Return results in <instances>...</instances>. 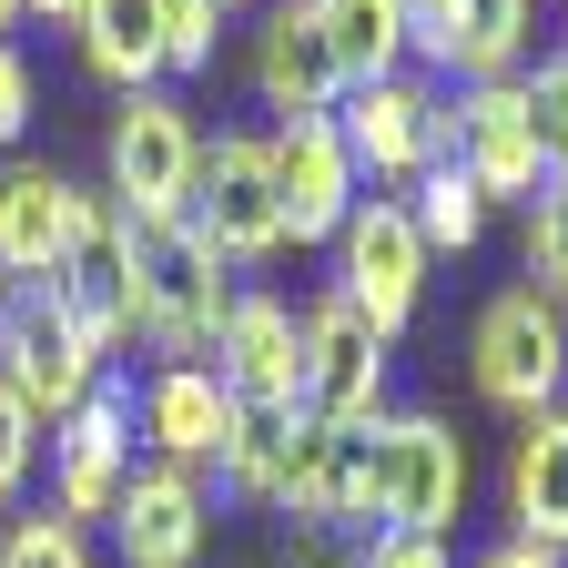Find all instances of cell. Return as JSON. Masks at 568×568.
I'll return each instance as SVG.
<instances>
[{"label":"cell","instance_id":"cell-1","mask_svg":"<svg viewBox=\"0 0 568 568\" xmlns=\"http://www.w3.org/2000/svg\"><path fill=\"white\" fill-rule=\"evenodd\" d=\"M132 224V345L163 366H213V335L234 305V264L213 254L183 213H122Z\"/></svg>","mask_w":568,"mask_h":568},{"label":"cell","instance_id":"cell-2","mask_svg":"<svg viewBox=\"0 0 568 568\" xmlns=\"http://www.w3.org/2000/svg\"><path fill=\"white\" fill-rule=\"evenodd\" d=\"M355 467H366V518L376 528H426L447 538L467 518V437L426 406H386L366 437H355Z\"/></svg>","mask_w":568,"mask_h":568},{"label":"cell","instance_id":"cell-3","mask_svg":"<svg viewBox=\"0 0 568 568\" xmlns=\"http://www.w3.org/2000/svg\"><path fill=\"white\" fill-rule=\"evenodd\" d=\"M467 376L497 416H548L568 396V305H548L538 284H497L467 325Z\"/></svg>","mask_w":568,"mask_h":568},{"label":"cell","instance_id":"cell-4","mask_svg":"<svg viewBox=\"0 0 568 568\" xmlns=\"http://www.w3.org/2000/svg\"><path fill=\"white\" fill-rule=\"evenodd\" d=\"M335 132H345V153H355V183L406 193L426 163L457 153V102H447L437 71H386V82H366V92L335 102Z\"/></svg>","mask_w":568,"mask_h":568},{"label":"cell","instance_id":"cell-5","mask_svg":"<svg viewBox=\"0 0 568 568\" xmlns=\"http://www.w3.org/2000/svg\"><path fill=\"white\" fill-rule=\"evenodd\" d=\"M426 264H437V254H426V234L406 224V193H366V203L335 224V295L366 315L386 345H396V335L416 325V305H426Z\"/></svg>","mask_w":568,"mask_h":568},{"label":"cell","instance_id":"cell-6","mask_svg":"<svg viewBox=\"0 0 568 568\" xmlns=\"http://www.w3.org/2000/svg\"><path fill=\"white\" fill-rule=\"evenodd\" d=\"M305 315V426H325V437H366V426L386 416V335L355 315L335 284L325 295L295 305Z\"/></svg>","mask_w":568,"mask_h":568},{"label":"cell","instance_id":"cell-7","mask_svg":"<svg viewBox=\"0 0 568 568\" xmlns=\"http://www.w3.org/2000/svg\"><path fill=\"white\" fill-rule=\"evenodd\" d=\"M183 224L224 254V264H274V254H284V203H274V153H264V132H213V142H203Z\"/></svg>","mask_w":568,"mask_h":568},{"label":"cell","instance_id":"cell-8","mask_svg":"<svg viewBox=\"0 0 568 568\" xmlns=\"http://www.w3.org/2000/svg\"><path fill=\"white\" fill-rule=\"evenodd\" d=\"M193 163H203V132L183 112V92H122L112 142H102V193L122 213H183L193 203Z\"/></svg>","mask_w":568,"mask_h":568},{"label":"cell","instance_id":"cell-9","mask_svg":"<svg viewBox=\"0 0 568 568\" xmlns=\"http://www.w3.org/2000/svg\"><path fill=\"white\" fill-rule=\"evenodd\" d=\"M102 376H112V355H102L82 325L51 305V284H21L11 315H0V386H11L41 426H61V416L82 406Z\"/></svg>","mask_w":568,"mask_h":568},{"label":"cell","instance_id":"cell-10","mask_svg":"<svg viewBox=\"0 0 568 568\" xmlns=\"http://www.w3.org/2000/svg\"><path fill=\"white\" fill-rule=\"evenodd\" d=\"M41 467H51V518H61V528H102L112 497H122V477H132V386L102 376V386L41 437Z\"/></svg>","mask_w":568,"mask_h":568},{"label":"cell","instance_id":"cell-11","mask_svg":"<svg viewBox=\"0 0 568 568\" xmlns=\"http://www.w3.org/2000/svg\"><path fill=\"white\" fill-rule=\"evenodd\" d=\"M112 558L122 568H203L213 548V487L193 467H163V457H132L122 497H112Z\"/></svg>","mask_w":568,"mask_h":568},{"label":"cell","instance_id":"cell-12","mask_svg":"<svg viewBox=\"0 0 568 568\" xmlns=\"http://www.w3.org/2000/svg\"><path fill=\"white\" fill-rule=\"evenodd\" d=\"M213 376H224L234 406L295 416V406H305V315L284 305L274 284H234L224 335H213Z\"/></svg>","mask_w":568,"mask_h":568},{"label":"cell","instance_id":"cell-13","mask_svg":"<svg viewBox=\"0 0 568 568\" xmlns=\"http://www.w3.org/2000/svg\"><path fill=\"white\" fill-rule=\"evenodd\" d=\"M264 153H274L284 244H335V224L366 203V183H355V153H345L335 112H295V122H274V132H264Z\"/></svg>","mask_w":568,"mask_h":568},{"label":"cell","instance_id":"cell-14","mask_svg":"<svg viewBox=\"0 0 568 568\" xmlns=\"http://www.w3.org/2000/svg\"><path fill=\"white\" fill-rule=\"evenodd\" d=\"M447 102H457V153H447V163L487 193V213H497V203L528 213L538 183H548V173H538V132H528V92H518V82H457Z\"/></svg>","mask_w":568,"mask_h":568},{"label":"cell","instance_id":"cell-15","mask_svg":"<svg viewBox=\"0 0 568 568\" xmlns=\"http://www.w3.org/2000/svg\"><path fill=\"white\" fill-rule=\"evenodd\" d=\"M51 305L82 325L102 355H122V345H132V224H122V203H112V193H92L82 244H71V254H61V274H51Z\"/></svg>","mask_w":568,"mask_h":568},{"label":"cell","instance_id":"cell-16","mask_svg":"<svg viewBox=\"0 0 568 568\" xmlns=\"http://www.w3.org/2000/svg\"><path fill=\"white\" fill-rule=\"evenodd\" d=\"M234 396H224V376L213 366H153L142 376V396H132V426H142V457H163V467H213L234 447Z\"/></svg>","mask_w":568,"mask_h":568},{"label":"cell","instance_id":"cell-17","mask_svg":"<svg viewBox=\"0 0 568 568\" xmlns=\"http://www.w3.org/2000/svg\"><path fill=\"white\" fill-rule=\"evenodd\" d=\"M82 213H92V193L71 173L11 163V173H0V274H11V284H51L61 254L82 244Z\"/></svg>","mask_w":568,"mask_h":568},{"label":"cell","instance_id":"cell-18","mask_svg":"<svg viewBox=\"0 0 568 568\" xmlns=\"http://www.w3.org/2000/svg\"><path fill=\"white\" fill-rule=\"evenodd\" d=\"M254 92H264L274 122L345 102V71H335V51H325L315 0H264V11H254Z\"/></svg>","mask_w":568,"mask_h":568},{"label":"cell","instance_id":"cell-19","mask_svg":"<svg viewBox=\"0 0 568 568\" xmlns=\"http://www.w3.org/2000/svg\"><path fill=\"white\" fill-rule=\"evenodd\" d=\"M508 538L568 558V406L528 416L508 447Z\"/></svg>","mask_w":568,"mask_h":568},{"label":"cell","instance_id":"cell-20","mask_svg":"<svg viewBox=\"0 0 568 568\" xmlns=\"http://www.w3.org/2000/svg\"><path fill=\"white\" fill-rule=\"evenodd\" d=\"M71 31H82V71H92V82H112V92H153V82H173L153 0H82V11H71Z\"/></svg>","mask_w":568,"mask_h":568},{"label":"cell","instance_id":"cell-21","mask_svg":"<svg viewBox=\"0 0 568 568\" xmlns=\"http://www.w3.org/2000/svg\"><path fill=\"white\" fill-rule=\"evenodd\" d=\"M538 41V0H457V51L447 82H518Z\"/></svg>","mask_w":568,"mask_h":568},{"label":"cell","instance_id":"cell-22","mask_svg":"<svg viewBox=\"0 0 568 568\" xmlns=\"http://www.w3.org/2000/svg\"><path fill=\"white\" fill-rule=\"evenodd\" d=\"M315 21H325V51L345 71V92L406 71V0H315Z\"/></svg>","mask_w":568,"mask_h":568},{"label":"cell","instance_id":"cell-23","mask_svg":"<svg viewBox=\"0 0 568 568\" xmlns=\"http://www.w3.org/2000/svg\"><path fill=\"white\" fill-rule=\"evenodd\" d=\"M406 224L426 234V254H477L487 244V193L457 173V163H426L406 183Z\"/></svg>","mask_w":568,"mask_h":568},{"label":"cell","instance_id":"cell-24","mask_svg":"<svg viewBox=\"0 0 568 568\" xmlns=\"http://www.w3.org/2000/svg\"><path fill=\"white\" fill-rule=\"evenodd\" d=\"M284 437H295V416H274V406H244V416H234V447L213 457V487H224L234 508H274V467H284Z\"/></svg>","mask_w":568,"mask_h":568},{"label":"cell","instance_id":"cell-25","mask_svg":"<svg viewBox=\"0 0 568 568\" xmlns=\"http://www.w3.org/2000/svg\"><path fill=\"white\" fill-rule=\"evenodd\" d=\"M518 92H528V132H538V173L568 183V51L528 61V71H518Z\"/></svg>","mask_w":568,"mask_h":568},{"label":"cell","instance_id":"cell-26","mask_svg":"<svg viewBox=\"0 0 568 568\" xmlns=\"http://www.w3.org/2000/svg\"><path fill=\"white\" fill-rule=\"evenodd\" d=\"M0 568H102V558H92V528H61L51 508H31L0 528Z\"/></svg>","mask_w":568,"mask_h":568},{"label":"cell","instance_id":"cell-27","mask_svg":"<svg viewBox=\"0 0 568 568\" xmlns=\"http://www.w3.org/2000/svg\"><path fill=\"white\" fill-rule=\"evenodd\" d=\"M518 284L568 305V183H538V203H528V274Z\"/></svg>","mask_w":568,"mask_h":568},{"label":"cell","instance_id":"cell-28","mask_svg":"<svg viewBox=\"0 0 568 568\" xmlns=\"http://www.w3.org/2000/svg\"><path fill=\"white\" fill-rule=\"evenodd\" d=\"M153 21H163V61H173V82L213 71V41H224V11H213V0H153Z\"/></svg>","mask_w":568,"mask_h":568},{"label":"cell","instance_id":"cell-29","mask_svg":"<svg viewBox=\"0 0 568 568\" xmlns=\"http://www.w3.org/2000/svg\"><path fill=\"white\" fill-rule=\"evenodd\" d=\"M41 437H51V426H41L11 386H0V508H21V497H31V477H41Z\"/></svg>","mask_w":568,"mask_h":568},{"label":"cell","instance_id":"cell-30","mask_svg":"<svg viewBox=\"0 0 568 568\" xmlns=\"http://www.w3.org/2000/svg\"><path fill=\"white\" fill-rule=\"evenodd\" d=\"M355 528H335V518H284V568H355Z\"/></svg>","mask_w":568,"mask_h":568},{"label":"cell","instance_id":"cell-31","mask_svg":"<svg viewBox=\"0 0 568 568\" xmlns=\"http://www.w3.org/2000/svg\"><path fill=\"white\" fill-rule=\"evenodd\" d=\"M31 112H41V82H31V61H21V41H0V153L31 132Z\"/></svg>","mask_w":568,"mask_h":568},{"label":"cell","instance_id":"cell-32","mask_svg":"<svg viewBox=\"0 0 568 568\" xmlns=\"http://www.w3.org/2000/svg\"><path fill=\"white\" fill-rule=\"evenodd\" d=\"M355 568H457L447 538H426V528H376L366 548H355Z\"/></svg>","mask_w":568,"mask_h":568},{"label":"cell","instance_id":"cell-33","mask_svg":"<svg viewBox=\"0 0 568 568\" xmlns=\"http://www.w3.org/2000/svg\"><path fill=\"white\" fill-rule=\"evenodd\" d=\"M477 568H568V558H558V548H528V538H497Z\"/></svg>","mask_w":568,"mask_h":568},{"label":"cell","instance_id":"cell-34","mask_svg":"<svg viewBox=\"0 0 568 568\" xmlns=\"http://www.w3.org/2000/svg\"><path fill=\"white\" fill-rule=\"evenodd\" d=\"M71 11H82V0H21V21H61V31H71Z\"/></svg>","mask_w":568,"mask_h":568},{"label":"cell","instance_id":"cell-35","mask_svg":"<svg viewBox=\"0 0 568 568\" xmlns=\"http://www.w3.org/2000/svg\"><path fill=\"white\" fill-rule=\"evenodd\" d=\"M11 31H21V0H0V41H11Z\"/></svg>","mask_w":568,"mask_h":568},{"label":"cell","instance_id":"cell-36","mask_svg":"<svg viewBox=\"0 0 568 568\" xmlns=\"http://www.w3.org/2000/svg\"><path fill=\"white\" fill-rule=\"evenodd\" d=\"M213 11H264V0H213Z\"/></svg>","mask_w":568,"mask_h":568},{"label":"cell","instance_id":"cell-37","mask_svg":"<svg viewBox=\"0 0 568 568\" xmlns=\"http://www.w3.org/2000/svg\"><path fill=\"white\" fill-rule=\"evenodd\" d=\"M11 295H21V284H11V274H0V315H11Z\"/></svg>","mask_w":568,"mask_h":568},{"label":"cell","instance_id":"cell-38","mask_svg":"<svg viewBox=\"0 0 568 568\" xmlns=\"http://www.w3.org/2000/svg\"><path fill=\"white\" fill-rule=\"evenodd\" d=\"M558 21H568V0H558Z\"/></svg>","mask_w":568,"mask_h":568}]
</instances>
